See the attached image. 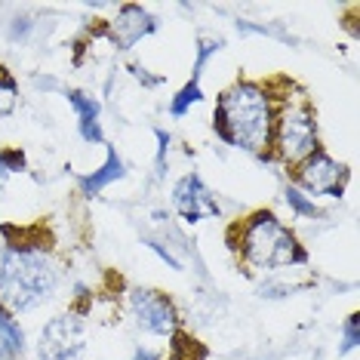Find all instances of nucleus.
Masks as SVG:
<instances>
[{"mask_svg":"<svg viewBox=\"0 0 360 360\" xmlns=\"http://www.w3.org/2000/svg\"><path fill=\"white\" fill-rule=\"evenodd\" d=\"M129 305H133L136 323L142 326L145 333L169 335L176 330V323H179L176 305L167 296H160V292H154V290H133V292H129Z\"/></svg>","mask_w":360,"mask_h":360,"instance_id":"0eeeda50","label":"nucleus"},{"mask_svg":"<svg viewBox=\"0 0 360 360\" xmlns=\"http://www.w3.org/2000/svg\"><path fill=\"white\" fill-rule=\"evenodd\" d=\"M22 351H25V333L10 311L0 305V360H22Z\"/></svg>","mask_w":360,"mask_h":360,"instance_id":"9b49d317","label":"nucleus"},{"mask_svg":"<svg viewBox=\"0 0 360 360\" xmlns=\"http://www.w3.org/2000/svg\"><path fill=\"white\" fill-rule=\"evenodd\" d=\"M59 286V274L40 250L10 247L0 252V305L6 311H31L44 305Z\"/></svg>","mask_w":360,"mask_h":360,"instance_id":"f03ea898","label":"nucleus"},{"mask_svg":"<svg viewBox=\"0 0 360 360\" xmlns=\"http://www.w3.org/2000/svg\"><path fill=\"white\" fill-rule=\"evenodd\" d=\"M6 176H10V173H6V167H4V163H0V191H4V182H6Z\"/></svg>","mask_w":360,"mask_h":360,"instance_id":"5701e85b","label":"nucleus"},{"mask_svg":"<svg viewBox=\"0 0 360 360\" xmlns=\"http://www.w3.org/2000/svg\"><path fill=\"white\" fill-rule=\"evenodd\" d=\"M219 50H222V40H200V46H198V62H194V77H191V80H198V84H200L203 65H207L210 56L219 53Z\"/></svg>","mask_w":360,"mask_h":360,"instance_id":"f3484780","label":"nucleus"},{"mask_svg":"<svg viewBox=\"0 0 360 360\" xmlns=\"http://www.w3.org/2000/svg\"><path fill=\"white\" fill-rule=\"evenodd\" d=\"M240 250H243V259L252 268H262V271L305 265V259H308L305 250L296 243V237L277 222L274 212H265V210L256 212L240 228Z\"/></svg>","mask_w":360,"mask_h":360,"instance_id":"7ed1b4c3","label":"nucleus"},{"mask_svg":"<svg viewBox=\"0 0 360 360\" xmlns=\"http://www.w3.org/2000/svg\"><path fill=\"white\" fill-rule=\"evenodd\" d=\"M154 28H158V19L145 13L142 6H124V10L117 13V19L111 22V40L120 50H129V46H136L142 37H148Z\"/></svg>","mask_w":360,"mask_h":360,"instance_id":"1a4fd4ad","label":"nucleus"},{"mask_svg":"<svg viewBox=\"0 0 360 360\" xmlns=\"http://www.w3.org/2000/svg\"><path fill=\"white\" fill-rule=\"evenodd\" d=\"M68 102L75 105L77 111V120H80V136L86 142H102V127H99V102L93 96L80 93V89H68Z\"/></svg>","mask_w":360,"mask_h":360,"instance_id":"9d476101","label":"nucleus"},{"mask_svg":"<svg viewBox=\"0 0 360 360\" xmlns=\"http://www.w3.org/2000/svg\"><path fill=\"white\" fill-rule=\"evenodd\" d=\"M0 163L6 167V173H22V169H25V154L15 151V148L0 151Z\"/></svg>","mask_w":360,"mask_h":360,"instance_id":"a211bd4d","label":"nucleus"},{"mask_svg":"<svg viewBox=\"0 0 360 360\" xmlns=\"http://www.w3.org/2000/svg\"><path fill=\"white\" fill-rule=\"evenodd\" d=\"M124 176H127L124 160H120L114 151H108V160H105V167H99L93 176L80 179V188H84V194H99L105 185H111L114 179H124Z\"/></svg>","mask_w":360,"mask_h":360,"instance_id":"f8f14e48","label":"nucleus"},{"mask_svg":"<svg viewBox=\"0 0 360 360\" xmlns=\"http://www.w3.org/2000/svg\"><path fill=\"white\" fill-rule=\"evenodd\" d=\"M207 357V348L198 345V339H191V335H176L173 342V354H169V360H203Z\"/></svg>","mask_w":360,"mask_h":360,"instance_id":"ddd939ff","label":"nucleus"},{"mask_svg":"<svg viewBox=\"0 0 360 360\" xmlns=\"http://www.w3.org/2000/svg\"><path fill=\"white\" fill-rule=\"evenodd\" d=\"M40 360H84L86 354V321L80 314H59L40 330Z\"/></svg>","mask_w":360,"mask_h":360,"instance_id":"20e7f679","label":"nucleus"},{"mask_svg":"<svg viewBox=\"0 0 360 360\" xmlns=\"http://www.w3.org/2000/svg\"><path fill=\"white\" fill-rule=\"evenodd\" d=\"M348 169L342 163H335L330 154L314 151L299 163L296 169V182L311 194H330V198H342V188H345Z\"/></svg>","mask_w":360,"mask_h":360,"instance_id":"423d86ee","label":"nucleus"},{"mask_svg":"<svg viewBox=\"0 0 360 360\" xmlns=\"http://www.w3.org/2000/svg\"><path fill=\"white\" fill-rule=\"evenodd\" d=\"M148 247H151L154 252H158V256H160L163 262H167V265H169V268H176V271H179V268H182V262H179V259H176V256H173V252H169V250H163V247H160V243H154V240H148Z\"/></svg>","mask_w":360,"mask_h":360,"instance_id":"aec40b11","label":"nucleus"},{"mask_svg":"<svg viewBox=\"0 0 360 360\" xmlns=\"http://www.w3.org/2000/svg\"><path fill=\"white\" fill-rule=\"evenodd\" d=\"M133 360H160L154 351H148V348H142V351H136V357Z\"/></svg>","mask_w":360,"mask_h":360,"instance_id":"4be33fe9","label":"nucleus"},{"mask_svg":"<svg viewBox=\"0 0 360 360\" xmlns=\"http://www.w3.org/2000/svg\"><path fill=\"white\" fill-rule=\"evenodd\" d=\"M15 80L6 68H0V117H6L13 108H15Z\"/></svg>","mask_w":360,"mask_h":360,"instance_id":"dca6fc26","label":"nucleus"},{"mask_svg":"<svg viewBox=\"0 0 360 360\" xmlns=\"http://www.w3.org/2000/svg\"><path fill=\"white\" fill-rule=\"evenodd\" d=\"M216 136L231 148H243L259 154L268 148L274 133L271 102L259 84H234L219 96L216 105Z\"/></svg>","mask_w":360,"mask_h":360,"instance_id":"f257e3e1","label":"nucleus"},{"mask_svg":"<svg viewBox=\"0 0 360 360\" xmlns=\"http://www.w3.org/2000/svg\"><path fill=\"white\" fill-rule=\"evenodd\" d=\"M286 203H290V210L296 212L299 219H314V216H321V210L314 207V200H308L305 194L299 191V188H286Z\"/></svg>","mask_w":360,"mask_h":360,"instance_id":"2eb2a0df","label":"nucleus"},{"mask_svg":"<svg viewBox=\"0 0 360 360\" xmlns=\"http://www.w3.org/2000/svg\"><path fill=\"white\" fill-rule=\"evenodd\" d=\"M277 151L283 160L302 163L317 151V120L308 105H292L277 120Z\"/></svg>","mask_w":360,"mask_h":360,"instance_id":"39448f33","label":"nucleus"},{"mask_svg":"<svg viewBox=\"0 0 360 360\" xmlns=\"http://www.w3.org/2000/svg\"><path fill=\"white\" fill-rule=\"evenodd\" d=\"M354 345H357V314H351L345 321V345H342V354L351 351Z\"/></svg>","mask_w":360,"mask_h":360,"instance_id":"6ab92c4d","label":"nucleus"},{"mask_svg":"<svg viewBox=\"0 0 360 360\" xmlns=\"http://www.w3.org/2000/svg\"><path fill=\"white\" fill-rule=\"evenodd\" d=\"M129 71H133V77H136V80H142V84H148V86H158V84H163V77H151V75H145V68H142V65H133V68H129Z\"/></svg>","mask_w":360,"mask_h":360,"instance_id":"412c9836","label":"nucleus"},{"mask_svg":"<svg viewBox=\"0 0 360 360\" xmlns=\"http://www.w3.org/2000/svg\"><path fill=\"white\" fill-rule=\"evenodd\" d=\"M173 203H176V210L182 212L185 222H200V219H207V216H219L216 194H212L210 188L200 182V176H194V173L185 176L182 182L176 185Z\"/></svg>","mask_w":360,"mask_h":360,"instance_id":"6e6552de","label":"nucleus"},{"mask_svg":"<svg viewBox=\"0 0 360 360\" xmlns=\"http://www.w3.org/2000/svg\"><path fill=\"white\" fill-rule=\"evenodd\" d=\"M203 99V93H200V84L198 80H191V84H185L182 89H179V96L173 99V105H169V111L176 114V117H182V114L191 108V105H198Z\"/></svg>","mask_w":360,"mask_h":360,"instance_id":"4468645a","label":"nucleus"}]
</instances>
